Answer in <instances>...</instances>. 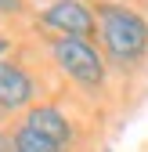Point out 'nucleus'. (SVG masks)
<instances>
[{"mask_svg": "<svg viewBox=\"0 0 148 152\" xmlns=\"http://www.w3.org/2000/svg\"><path fill=\"white\" fill-rule=\"evenodd\" d=\"M98 29H101V40L116 62H137L148 51V22L126 7L101 4L98 7Z\"/></svg>", "mask_w": 148, "mask_h": 152, "instance_id": "obj_1", "label": "nucleus"}, {"mask_svg": "<svg viewBox=\"0 0 148 152\" xmlns=\"http://www.w3.org/2000/svg\"><path fill=\"white\" fill-rule=\"evenodd\" d=\"M54 58L58 65L72 76V80H80L87 87H98L105 80V65L98 58V51L90 47L87 40H76V36H62L58 44H54Z\"/></svg>", "mask_w": 148, "mask_h": 152, "instance_id": "obj_2", "label": "nucleus"}, {"mask_svg": "<svg viewBox=\"0 0 148 152\" xmlns=\"http://www.w3.org/2000/svg\"><path fill=\"white\" fill-rule=\"evenodd\" d=\"M44 22L51 29H62L69 36H76V40L94 36V15H90L80 0H54V4L44 11Z\"/></svg>", "mask_w": 148, "mask_h": 152, "instance_id": "obj_3", "label": "nucleus"}, {"mask_svg": "<svg viewBox=\"0 0 148 152\" xmlns=\"http://www.w3.org/2000/svg\"><path fill=\"white\" fill-rule=\"evenodd\" d=\"M29 98H33L29 76L11 62H0V105L4 109H22Z\"/></svg>", "mask_w": 148, "mask_h": 152, "instance_id": "obj_4", "label": "nucleus"}, {"mask_svg": "<svg viewBox=\"0 0 148 152\" xmlns=\"http://www.w3.org/2000/svg\"><path fill=\"white\" fill-rule=\"evenodd\" d=\"M25 127L29 130H36L40 138H47V141H54V145H65L69 141V120L62 116L58 109H47V105H40V109H33L29 116H25Z\"/></svg>", "mask_w": 148, "mask_h": 152, "instance_id": "obj_5", "label": "nucleus"}, {"mask_svg": "<svg viewBox=\"0 0 148 152\" xmlns=\"http://www.w3.org/2000/svg\"><path fill=\"white\" fill-rule=\"evenodd\" d=\"M11 148H15V152H62V145L40 138V134H36V130H29V127H22V130L15 134Z\"/></svg>", "mask_w": 148, "mask_h": 152, "instance_id": "obj_6", "label": "nucleus"}, {"mask_svg": "<svg viewBox=\"0 0 148 152\" xmlns=\"http://www.w3.org/2000/svg\"><path fill=\"white\" fill-rule=\"evenodd\" d=\"M22 4H18V0H0V11H18Z\"/></svg>", "mask_w": 148, "mask_h": 152, "instance_id": "obj_7", "label": "nucleus"}, {"mask_svg": "<svg viewBox=\"0 0 148 152\" xmlns=\"http://www.w3.org/2000/svg\"><path fill=\"white\" fill-rule=\"evenodd\" d=\"M0 152H7V141H4V138H0Z\"/></svg>", "mask_w": 148, "mask_h": 152, "instance_id": "obj_8", "label": "nucleus"}, {"mask_svg": "<svg viewBox=\"0 0 148 152\" xmlns=\"http://www.w3.org/2000/svg\"><path fill=\"white\" fill-rule=\"evenodd\" d=\"M105 152H112V148H105Z\"/></svg>", "mask_w": 148, "mask_h": 152, "instance_id": "obj_9", "label": "nucleus"}]
</instances>
